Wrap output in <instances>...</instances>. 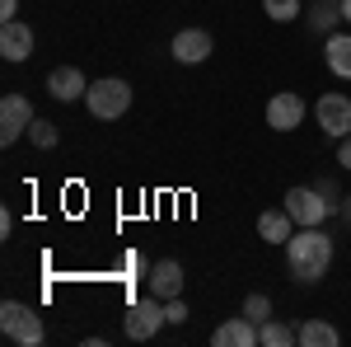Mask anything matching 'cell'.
<instances>
[{
    "label": "cell",
    "mask_w": 351,
    "mask_h": 347,
    "mask_svg": "<svg viewBox=\"0 0 351 347\" xmlns=\"http://www.w3.org/2000/svg\"><path fill=\"white\" fill-rule=\"evenodd\" d=\"M328 267H332V240L319 225H300L286 240V272L295 282H304V287H314V282L328 277Z\"/></svg>",
    "instance_id": "1"
},
{
    "label": "cell",
    "mask_w": 351,
    "mask_h": 347,
    "mask_svg": "<svg viewBox=\"0 0 351 347\" xmlns=\"http://www.w3.org/2000/svg\"><path fill=\"white\" fill-rule=\"evenodd\" d=\"M84 108L99 117V122H112L132 108V85L122 76H104V80H89V94H84Z\"/></svg>",
    "instance_id": "2"
},
{
    "label": "cell",
    "mask_w": 351,
    "mask_h": 347,
    "mask_svg": "<svg viewBox=\"0 0 351 347\" xmlns=\"http://www.w3.org/2000/svg\"><path fill=\"white\" fill-rule=\"evenodd\" d=\"M164 324H169L164 300H160V295H141V300H132V305H127V315H122V333H127L132 343H150Z\"/></svg>",
    "instance_id": "3"
},
{
    "label": "cell",
    "mask_w": 351,
    "mask_h": 347,
    "mask_svg": "<svg viewBox=\"0 0 351 347\" xmlns=\"http://www.w3.org/2000/svg\"><path fill=\"white\" fill-rule=\"evenodd\" d=\"M286 212L295 216V225H324L337 207H332L314 183H304V188H291V192H286Z\"/></svg>",
    "instance_id": "4"
},
{
    "label": "cell",
    "mask_w": 351,
    "mask_h": 347,
    "mask_svg": "<svg viewBox=\"0 0 351 347\" xmlns=\"http://www.w3.org/2000/svg\"><path fill=\"white\" fill-rule=\"evenodd\" d=\"M33 127V104H28V94H5L0 99V146H14L19 136H28Z\"/></svg>",
    "instance_id": "5"
},
{
    "label": "cell",
    "mask_w": 351,
    "mask_h": 347,
    "mask_svg": "<svg viewBox=\"0 0 351 347\" xmlns=\"http://www.w3.org/2000/svg\"><path fill=\"white\" fill-rule=\"evenodd\" d=\"M314 117H319L324 136H332V141L351 136V99L347 94H324V99L314 104Z\"/></svg>",
    "instance_id": "6"
},
{
    "label": "cell",
    "mask_w": 351,
    "mask_h": 347,
    "mask_svg": "<svg viewBox=\"0 0 351 347\" xmlns=\"http://www.w3.org/2000/svg\"><path fill=\"white\" fill-rule=\"evenodd\" d=\"M211 47H216V43H211L206 28H178L173 43H169V52H173L178 66H202V61L211 56Z\"/></svg>",
    "instance_id": "7"
},
{
    "label": "cell",
    "mask_w": 351,
    "mask_h": 347,
    "mask_svg": "<svg viewBox=\"0 0 351 347\" xmlns=\"http://www.w3.org/2000/svg\"><path fill=\"white\" fill-rule=\"evenodd\" d=\"M300 122H304V99H300L295 89H281V94L267 99V127L271 132H295Z\"/></svg>",
    "instance_id": "8"
},
{
    "label": "cell",
    "mask_w": 351,
    "mask_h": 347,
    "mask_svg": "<svg viewBox=\"0 0 351 347\" xmlns=\"http://www.w3.org/2000/svg\"><path fill=\"white\" fill-rule=\"evenodd\" d=\"M211 343L216 347H258L263 343V328L248 320V315H234V320H225V324H216V333H211Z\"/></svg>",
    "instance_id": "9"
},
{
    "label": "cell",
    "mask_w": 351,
    "mask_h": 347,
    "mask_svg": "<svg viewBox=\"0 0 351 347\" xmlns=\"http://www.w3.org/2000/svg\"><path fill=\"white\" fill-rule=\"evenodd\" d=\"M150 295H160V300H173V295H183V263L178 258H160V263H150Z\"/></svg>",
    "instance_id": "10"
},
{
    "label": "cell",
    "mask_w": 351,
    "mask_h": 347,
    "mask_svg": "<svg viewBox=\"0 0 351 347\" xmlns=\"http://www.w3.org/2000/svg\"><path fill=\"white\" fill-rule=\"evenodd\" d=\"M47 94H52L56 104H75V99L89 94V80H84L75 66H56L52 76H47Z\"/></svg>",
    "instance_id": "11"
},
{
    "label": "cell",
    "mask_w": 351,
    "mask_h": 347,
    "mask_svg": "<svg viewBox=\"0 0 351 347\" xmlns=\"http://www.w3.org/2000/svg\"><path fill=\"white\" fill-rule=\"evenodd\" d=\"M0 56H5V61H28V56H33V28H28L24 19L0 24Z\"/></svg>",
    "instance_id": "12"
},
{
    "label": "cell",
    "mask_w": 351,
    "mask_h": 347,
    "mask_svg": "<svg viewBox=\"0 0 351 347\" xmlns=\"http://www.w3.org/2000/svg\"><path fill=\"white\" fill-rule=\"evenodd\" d=\"M291 235H295V216L286 212V207H276V212H263V216H258V240L286 244Z\"/></svg>",
    "instance_id": "13"
},
{
    "label": "cell",
    "mask_w": 351,
    "mask_h": 347,
    "mask_svg": "<svg viewBox=\"0 0 351 347\" xmlns=\"http://www.w3.org/2000/svg\"><path fill=\"white\" fill-rule=\"evenodd\" d=\"M324 61L337 80H351V33H328L324 43Z\"/></svg>",
    "instance_id": "14"
},
{
    "label": "cell",
    "mask_w": 351,
    "mask_h": 347,
    "mask_svg": "<svg viewBox=\"0 0 351 347\" xmlns=\"http://www.w3.org/2000/svg\"><path fill=\"white\" fill-rule=\"evenodd\" d=\"M300 343H304V347H337V343H342V333H337L328 320H304V324H300Z\"/></svg>",
    "instance_id": "15"
},
{
    "label": "cell",
    "mask_w": 351,
    "mask_h": 347,
    "mask_svg": "<svg viewBox=\"0 0 351 347\" xmlns=\"http://www.w3.org/2000/svg\"><path fill=\"white\" fill-rule=\"evenodd\" d=\"M342 24V0H314L309 5V28L314 33H332Z\"/></svg>",
    "instance_id": "16"
},
{
    "label": "cell",
    "mask_w": 351,
    "mask_h": 347,
    "mask_svg": "<svg viewBox=\"0 0 351 347\" xmlns=\"http://www.w3.org/2000/svg\"><path fill=\"white\" fill-rule=\"evenodd\" d=\"M291 343H300V324H286V320L263 324V347H291Z\"/></svg>",
    "instance_id": "17"
},
{
    "label": "cell",
    "mask_w": 351,
    "mask_h": 347,
    "mask_svg": "<svg viewBox=\"0 0 351 347\" xmlns=\"http://www.w3.org/2000/svg\"><path fill=\"white\" fill-rule=\"evenodd\" d=\"M43 338H47V328H43V315H33V310H28L24 324L14 328V343H19V347H38Z\"/></svg>",
    "instance_id": "18"
},
{
    "label": "cell",
    "mask_w": 351,
    "mask_h": 347,
    "mask_svg": "<svg viewBox=\"0 0 351 347\" xmlns=\"http://www.w3.org/2000/svg\"><path fill=\"white\" fill-rule=\"evenodd\" d=\"M263 14L276 19V24H291V19L304 14V5H300V0H263Z\"/></svg>",
    "instance_id": "19"
},
{
    "label": "cell",
    "mask_w": 351,
    "mask_h": 347,
    "mask_svg": "<svg viewBox=\"0 0 351 347\" xmlns=\"http://www.w3.org/2000/svg\"><path fill=\"white\" fill-rule=\"evenodd\" d=\"M28 141H33L38 150H52L56 141H61V132H56V122H47V117H33V127H28Z\"/></svg>",
    "instance_id": "20"
},
{
    "label": "cell",
    "mask_w": 351,
    "mask_h": 347,
    "mask_svg": "<svg viewBox=\"0 0 351 347\" xmlns=\"http://www.w3.org/2000/svg\"><path fill=\"white\" fill-rule=\"evenodd\" d=\"M243 315H248V320H253V324H258V328H263V324L271 320V295L253 291V295H248V300H243Z\"/></svg>",
    "instance_id": "21"
},
{
    "label": "cell",
    "mask_w": 351,
    "mask_h": 347,
    "mask_svg": "<svg viewBox=\"0 0 351 347\" xmlns=\"http://www.w3.org/2000/svg\"><path fill=\"white\" fill-rule=\"evenodd\" d=\"M24 315H28V305H19V300H5V305H0V328H5V338H14V328L24 324Z\"/></svg>",
    "instance_id": "22"
},
{
    "label": "cell",
    "mask_w": 351,
    "mask_h": 347,
    "mask_svg": "<svg viewBox=\"0 0 351 347\" xmlns=\"http://www.w3.org/2000/svg\"><path fill=\"white\" fill-rule=\"evenodd\" d=\"M164 315H169V324H183V320H188V305H183V295L164 300Z\"/></svg>",
    "instance_id": "23"
},
{
    "label": "cell",
    "mask_w": 351,
    "mask_h": 347,
    "mask_svg": "<svg viewBox=\"0 0 351 347\" xmlns=\"http://www.w3.org/2000/svg\"><path fill=\"white\" fill-rule=\"evenodd\" d=\"M314 188L324 192V197H328V202H332V207H342V188H337V179H319V183H314Z\"/></svg>",
    "instance_id": "24"
},
{
    "label": "cell",
    "mask_w": 351,
    "mask_h": 347,
    "mask_svg": "<svg viewBox=\"0 0 351 347\" xmlns=\"http://www.w3.org/2000/svg\"><path fill=\"white\" fill-rule=\"evenodd\" d=\"M337 164L351 174V136H342V141H337Z\"/></svg>",
    "instance_id": "25"
},
{
    "label": "cell",
    "mask_w": 351,
    "mask_h": 347,
    "mask_svg": "<svg viewBox=\"0 0 351 347\" xmlns=\"http://www.w3.org/2000/svg\"><path fill=\"white\" fill-rule=\"evenodd\" d=\"M19 14V0H0V24H10Z\"/></svg>",
    "instance_id": "26"
},
{
    "label": "cell",
    "mask_w": 351,
    "mask_h": 347,
    "mask_svg": "<svg viewBox=\"0 0 351 347\" xmlns=\"http://www.w3.org/2000/svg\"><path fill=\"white\" fill-rule=\"evenodd\" d=\"M337 216H342V221H347V225H351V192H347V197H342V207H337Z\"/></svg>",
    "instance_id": "27"
},
{
    "label": "cell",
    "mask_w": 351,
    "mask_h": 347,
    "mask_svg": "<svg viewBox=\"0 0 351 347\" xmlns=\"http://www.w3.org/2000/svg\"><path fill=\"white\" fill-rule=\"evenodd\" d=\"M342 19H347V24H351V0H342Z\"/></svg>",
    "instance_id": "28"
}]
</instances>
